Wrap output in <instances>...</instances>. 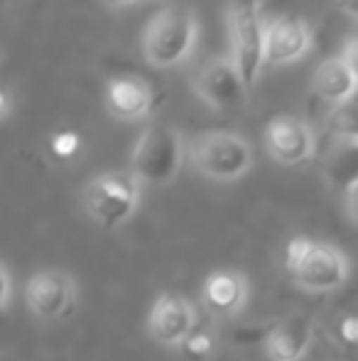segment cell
<instances>
[{"instance_id": "obj_1", "label": "cell", "mask_w": 358, "mask_h": 361, "mask_svg": "<svg viewBox=\"0 0 358 361\" xmlns=\"http://www.w3.org/2000/svg\"><path fill=\"white\" fill-rule=\"evenodd\" d=\"M282 263L290 278L309 293H331L349 281L351 263L336 246L314 241L312 236H292L282 251Z\"/></svg>"}, {"instance_id": "obj_2", "label": "cell", "mask_w": 358, "mask_h": 361, "mask_svg": "<svg viewBox=\"0 0 358 361\" xmlns=\"http://www.w3.org/2000/svg\"><path fill=\"white\" fill-rule=\"evenodd\" d=\"M199 39V23L184 5L162 8L143 32V52L153 67H177L194 52Z\"/></svg>"}, {"instance_id": "obj_3", "label": "cell", "mask_w": 358, "mask_h": 361, "mask_svg": "<svg viewBox=\"0 0 358 361\" xmlns=\"http://www.w3.org/2000/svg\"><path fill=\"white\" fill-rule=\"evenodd\" d=\"M189 162L199 175L216 182H231L243 177L253 165V150L248 140L229 130H209L189 143Z\"/></svg>"}, {"instance_id": "obj_4", "label": "cell", "mask_w": 358, "mask_h": 361, "mask_svg": "<svg viewBox=\"0 0 358 361\" xmlns=\"http://www.w3.org/2000/svg\"><path fill=\"white\" fill-rule=\"evenodd\" d=\"M265 30L260 5L255 0H238L229 10V44L238 74L243 76L248 91L255 86L265 64Z\"/></svg>"}, {"instance_id": "obj_5", "label": "cell", "mask_w": 358, "mask_h": 361, "mask_svg": "<svg viewBox=\"0 0 358 361\" xmlns=\"http://www.w3.org/2000/svg\"><path fill=\"white\" fill-rule=\"evenodd\" d=\"M184 160L181 135L167 123H153L143 130L133 147L130 172L148 185H170Z\"/></svg>"}, {"instance_id": "obj_6", "label": "cell", "mask_w": 358, "mask_h": 361, "mask_svg": "<svg viewBox=\"0 0 358 361\" xmlns=\"http://www.w3.org/2000/svg\"><path fill=\"white\" fill-rule=\"evenodd\" d=\"M140 204V180L133 172H103L84 187V209L103 228H118Z\"/></svg>"}, {"instance_id": "obj_7", "label": "cell", "mask_w": 358, "mask_h": 361, "mask_svg": "<svg viewBox=\"0 0 358 361\" xmlns=\"http://www.w3.org/2000/svg\"><path fill=\"white\" fill-rule=\"evenodd\" d=\"M77 288L69 273L39 271L25 283V302L39 319H59L72 310Z\"/></svg>"}, {"instance_id": "obj_8", "label": "cell", "mask_w": 358, "mask_h": 361, "mask_svg": "<svg viewBox=\"0 0 358 361\" xmlns=\"http://www.w3.org/2000/svg\"><path fill=\"white\" fill-rule=\"evenodd\" d=\"M194 329L196 314L189 300L174 293H162L155 298L148 314V332L155 342L165 347H181Z\"/></svg>"}, {"instance_id": "obj_9", "label": "cell", "mask_w": 358, "mask_h": 361, "mask_svg": "<svg viewBox=\"0 0 358 361\" xmlns=\"http://www.w3.org/2000/svg\"><path fill=\"white\" fill-rule=\"evenodd\" d=\"M196 94L201 96L204 104L211 109H234L248 94L243 76L238 74L234 59L231 57H216L201 67L199 76H196Z\"/></svg>"}, {"instance_id": "obj_10", "label": "cell", "mask_w": 358, "mask_h": 361, "mask_svg": "<svg viewBox=\"0 0 358 361\" xmlns=\"http://www.w3.org/2000/svg\"><path fill=\"white\" fill-rule=\"evenodd\" d=\"M265 147L280 165H300L314 155V133L302 118L277 116L265 128Z\"/></svg>"}, {"instance_id": "obj_11", "label": "cell", "mask_w": 358, "mask_h": 361, "mask_svg": "<svg viewBox=\"0 0 358 361\" xmlns=\"http://www.w3.org/2000/svg\"><path fill=\"white\" fill-rule=\"evenodd\" d=\"M312 47V30L302 18L282 15L268 23L265 30V64L285 67L302 59Z\"/></svg>"}, {"instance_id": "obj_12", "label": "cell", "mask_w": 358, "mask_h": 361, "mask_svg": "<svg viewBox=\"0 0 358 361\" xmlns=\"http://www.w3.org/2000/svg\"><path fill=\"white\" fill-rule=\"evenodd\" d=\"M106 106L118 121H140L153 111L155 94L140 76H115L106 86Z\"/></svg>"}, {"instance_id": "obj_13", "label": "cell", "mask_w": 358, "mask_h": 361, "mask_svg": "<svg viewBox=\"0 0 358 361\" xmlns=\"http://www.w3.org/2000/svg\"><path fill=\"white\" fill-rule=\"evenodd\" d=\"M312 339H314L312 319L307 314H287L270 327L265 337V352L272 361H295L307 357Z\"/></svg>"}, {"instance_id": "obj_14", "label": "cell", "mask_w": 358, "mask_h": 361, "mask_svg": "<svg viewBox=\"0 0 358 361\" xmlns=\"http://www.w3.org/2000/svg\"><path fill=\"white\" fill-rule=\"evenodd\" d=\"M248 281L243 273L236 271H216L204 281L201 288V300L214 314L221 317H231L238 314L248 302Z\"/></svg>"}, {"instance_id": "obj_15", "label": "cell", "mask_w": 358, "mask_h": 361, "mask_svg": "<svg viewBox=\"0 0 358 361\" xmlns=\"http://www.w3.org/2000/svg\"><path fill=\"white\" fill-rule=\"evenodd\" d=\"M312 89L324 104L339 109V106L349 104V101H356L358 79L339 54V57H329L319 64L314 81H312Z\"/></svg>"}, {"instance_id": "obj_16", "label": "cell", "mask_w": 358, "mask_h": 361, "mask_svg": "<svg viewBox=\"0 0 358 361\" xmlns=\"http://www.w3.org/2000/svg\"><path fill=\"white\" fill-rule=\"evenodd\" d=\"M326 180L339 190L349 192L358 182V140H339L329 150L324 162Z\"/></svg>"}, {"instance_id": "obj_17", "label": "cell", "mask_w": 358, "mask_h": 361, "mask_svg": "<svg viewBox=\"0 0 358 361\" xmlns=\"http://www.w3.org/2000/svg\"><path fill=\"white\" fill-rule=\"evenodd\" d=\"M329 126L339 140H358V101H349L334 109Z\"/></svg>"}, {"instance_id": "obj_18", "label": "cell", "mask_w": 358, "mask_h": 361, "mask_svg": "<svg viewBox=\"0 0 358 361\" xmlns=\"http://www.w3.org/2000/svg\"><path fill=\"white\" fill-rule=\"evenodd\" d=\"M181 349H184L191 359H206L214 352V337H211L206 329H194V332L186 337V342L181 344Z\"/></svg>"}, {"instance_id": "obj_19", "label": "cell", "mask_w": 358, "mask_h": 361, "mask_svg": "<svg viewBox=\"0 0 358 361\" xmlns=\"http://www.w3.org/2000/svg\"><path fill=\"white\" fill-rule=\"evenodd\" d=\"M82 150V138L74 130H62L52 138V152L62 160H69Z\"/></svg>"}, {"instance_id": "obj_20", "label": "cell", "mask_w": 358, "mask_h": 361, "mask_svg": "<svg viewBox=\"0 0 358 361\" xmlns=\"http://www.w3.org/2000/svg\"><path fill=\"white\" fill-rule=\"evenodd\" d=\"M339 337L351 347H358V314H346L339 322Z\"/></svg>"}, {"instance_id": "obj_21", "label": "cell", "mask_w": 358, "mask_h": 361, "mask_svg": "<svg viewBox=\"0 0 358 361\" xmlns=\"http://www.w3.org/2000/svg\"><path fill=\"white\" fill-rule=\"evenodd\" d=\"M10 298H13V281H10V271L8 266H0V307L8 310L10 307Z\"/></svg>"}, {"instance_id": "obj_22", "label": "cell", "mask_w": 358, "mask_h": 361, "mask_svg": "<svg viewBox=\"0 0 358 361\" xmlns=\"http://www.w3.org/2000/svg\"><path fill=\"white\" fill-rule=\"evenodd\" d=\"M341 57H344V62L349 64L351 72H354L356 79H358V35H354V37L344 44V49H341Z\"/></svg>"}, {"instance_id": "obj_23", "label": "cell", "mask_w": 358, "mask_h": 361, "mask_svg": "<svg viewBox=\"0 0 358 361\" xmlns=\"http://www.w3.org/2000/svg\"><path fill=\"white\" fill-rule=\"evenodd\" d=\"M346 204H349V214L354 219V224L358 226V182L346 192Z\"/></svg>"}, {"instance_id": "obj_24", "label": "cell", "mask_w": 358, "mask_h": 361, "mask_svg": "<svg viewBox=\"0 0 358 361\" xmlns=\"http://www.w3.org/2000/svg\"><path fill=\"white\" fill-rule=\"evenodd\" d=\"M336 5H339L346 15H351V18L358 20V0H336Z\"/></svg>"}, {"instance_id": "obj_25", "label": "cell", "mask_w": 358, "mask_h": 361, "mask_svg": "<svg viewBox=\"0 0 358 361\" xmlns=\"http://www.w3.org/2000/svg\"><path fill=\"white\" fill-rule=\"evenodd\" d=\"M0 116H3V118L10 116V91L8 89L0 91Z\"/></svg>"}, {"instance_id": "obj_26", "label": "cell", "mask_w": 358, "mask_h": 361, "mask_svg": "<svg viewBox=\"0 0 358 361\" xmlns=\"http://www.w3.org/2000/svg\"><path fill=\"white\" fill-rule=\"evenodd\" d=\"M106 3H110V5H125V3H130V0H106Z\"/></svg>"}, {"instance_id": "obj_27", "label": "cell", "mask_w": 358, "mask_h": 361, "mask_svg": "<svg viewBox=\"0 0 358 361\" xmlns=\"http://www.w3.org/2000/svg\"><path fill=\"white\" fill-rule=\"evenodd\" d=\"M295 361H317L314 357H309V354H307V357H302V359H295Z\"/></svg>"}]
</instances>
